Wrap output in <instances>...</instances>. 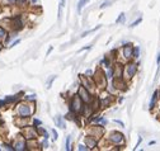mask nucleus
<instances>
[{
  "instance_id": "obj_1",
  "label": "nucleus",
  "mask_w": 160,
  "mask_h": 151,
  "mask_svg": "<svg viewBox=\"0 0 160 151\" xmlns=\"http://www.w3.org/2000/svg\"><path fill=\"white\" fill-rule=\"evenodd\" d=\"M111 142H113V144H117V145H120V144H122V141H123V136L121 135V133H118V132H113L112 135H111Z\"/></svg>"
},
{
  "instance_id": "obj_2",
  "label": "nucleus",
  "mask_w": 160,
  "mask_h": 151,
  "mask_svg": "<svg viewBox=\"0 0 160 151\" xmlns=\"http://www.w3.org/2000/svg\"><path fill=\"white\" fill-rule=\"evenodd\" d=\"M18 113H19V116H22V117L29 116V114H31V108H29L28 105L22 104V105H19V108H18Z\"/></svg>"
},
{
  "instance_id": "obj_3",
  "label": "nucleus",
  "mask_w": 160,
  "mask_h": 151,
  "mask_svg": "<svg viewBox=\"0 0 160 151\" xmlns=\"http://www.w3.org/2000/svg\"><path fill=\"white\" fill-rule=\"evenodd\" d=\"M71 107H72V109H74V111L79 112V111L81 109V103H80V98L75 97V98L72 99V104H71Z\"/></svg>"
},
{
  "instance_id": "obj_4",
  "label": "nucleus",
  "mask_w": 160,
  "mask_h": 151,
  "mask_svg": "<svg viewBox=\"0 0 160 151\" xmlns=\"http://www.w3.org/2000/svg\"><path fill=\"white\" fill-rule=\"evenodd\" d=\"M79 94L81 95V98H83V100H84V102H89V95H88V92H86L84 88H80Z\"/></svg>"
},
{
  "instance_id": "obj_5",
  "label": "nucleus",
  "mask_w": 160,
  "mask_h": 151,
  "mask_svg": "<svg viewBox=\"0 0 160 151\" xmlns=\"http://www.w3.org/2000/svg\"><path fill=\"white\" fill-rule=\"evenodd\" d=\"M123 52H125V57H131V55H132V47H131V44H126Z\"/></svg>"
},
{
  "instance_id": "obj_6",
  "label": "nucleus",
  "mask_w": 160,
  "mask_h": 151,
  "mask_svg": "<svg viewBox=\"0 0 160 151\" xmlns=\"http://www.w3.org/2000/svg\"><path fill=\"white\" fill-rule=\"evenodd\" d=\"M136 70H137L136 65H130V66H128V69H127L128 75H130V76H134V75H135V72H136Z\"/></svg>"
},
{
  "instance_id": "obj_7",
  "label": "nucleus",
  "mask_w": 160,
  "mask_h": 151,
  "mask_svg": "<svg viewBox=\"0 0 160 151\" xmlns=\"http://www.w3.org/2000/svg\"><path fill=\"white\" fill-rule=\"evenodd\" d=\"M156 98H158V93L155 92V93H154V95H153V100H151V103H150V108H154L155 102H156Z\"/></svg>"
},
{
  "instance_id": "obj_8",
  "label": "nucleus",
  "mask_w": 160,
  "mask_h": 151,
  "mask_svg": "<svg viewBox=\"0 0 160 151\" xmlns=\"http://www.w3.org/2000/svg\"><path fill=\"white\" fill-rule=\"evenodd\" d=\"M88 1H89V0H80V1H79V5H78V10L80 11V10L83 9V6H84Z\"/></svg>"
},
{
  "instance_id": "obj_9",
  "label": "nucleus",
  "mask_w": 160,
  "mask_h": 151,
  "mask_svg": "<svg viewBox=\"0 0 160 151\" xmlns=\"http://www.w3.org/2000/svg\"><path fill=\"white\" fill-rule=\"evenodd\" d=\"M24 149V142L22 141V142H18L17 145H15V150H23Z\"/></svg>"
},
{
  "instance_id": "obj_10",
  "label": "nucleus",
  "mask_w": 160,
  "mask_h": 151,
  "mask_svg": "<svg viewBox=\"0 0 160 151\" xmlns=\"http://www.w3.org/2000/svg\"><path fill=\"white\" fill-rule=\"evenodd\" d=\"M86 144H88L90 147H94V146H95V141L92 140V139H86Z\"/></svg>"
},
{
  "instance_id": "obj_11",
  "label": "nucleus",
  "mask_w": 160,
  "mask_h": 151,
  "mask_svg": "<svg viewBox=\"0 0 160 151\" xmlns=\"http://www.w3.org/2000/svg\"><path fill=\"white\" fill-rule=\"evenodd\" d=\"M123 22H125V14H121L117 19V23H123Z\"/></svg>"
},
{
  "instance_id": "obj_12",
  "label": "nucleus",
  "mask_w": 160,
  "mask_h": 151,
  "mask_svg": "<svg viewBox=\"0 0 160 151\" xmlns=\"http://www.w3.org/2000/svg\"><path fill=\"white\" fill-rule=\"evenodd\" d=\"M109 4H111V3H109V1H104V3H103V4H102V5H100V8H102V9H103V8H107V6H108V5H109Z\"/></svg>"
},
{
  "instance_id": "obj_13",
  "label": "nucleus",
  "mask_w": 160,
  "mask_h": 151,
  "mask_svg": "<svg viewBox=\"0 0 160 151\" xmlns=\"http://www.w3.org/2000/svg\"><path fill=\"white\" fill-rule=\"evenodd\" d=\"M4 36H5V32H4V29H1V28H0V41L4 38Z\"/></svg>"
},
{
  "instance_id": "obj_14",
  "label": "nucleus",
  "mask_w": 160,
  "mask_h": 151,
  "mask_svg": "<svg viewBox=\"0 0 160 151\" xmlns=\"http://www.w3.org/2000/svg\"><path fill=\"white\" fill-rule=\"evenodd\" d=\"M139 23H141V18H140V19H137V20H136V22H134V23H132V24H131V27H135V25H137V24H139Z\"/></svg>"
},
{
  "instance_id": "obj_15",
  "label": "nucleus",
  "mask_w": 160,
  "mask_h": 151,
  "mask_svg": "<svg viewBox=\"0 0 160 151\" xmlns=\"http://www.w3.org/2000/svg\"><path fill=\"white\" fill-rule=\"evenodd\" d=\"M69 141H70V136L66 139V150H70V147H69Z\"/></svg>"
},
{
  "instance_id": "obj_16",
  "label": "nucleus",
  "mask_w": 160,
  "mask_h": 151,
  "mask_svg": "<svg viewBox=\"0 0 160 151\" xmlns=\"http://www.w3.org/2000/svg\"><path fill=\"white\" fill-rule=\"evenodd\" d=\"M134 55H135V57H137V56H139V47H136V48H135V52H134Z\"/></svg>"
},
{
  "instance_id": "obj_17",
  "label": "nucleus",
  "mask_w": 160,
  "mask_h": 151,
  "mask_svg": "<svg viewBox=\"0 0 160 151\" xmlns=\"http://www.w3.org/2000/svg\"><path fill=\"white\" fill-rule=\"evenodd\" d=\"M79 150H88L84 145H79Z\"/></svg>"
},
{
  "instance_id": "obj_18",
  "label": "nucleus",
  "mask_w": 160,
  "mask_h": 151,
  "mask_svg": "<svg viewBox=\"0 0 160 151\" xmlns=\"http://www.w3.org/2000/svg\"><path fill=\"white\" fill-rule=\"evenodd\" d=\"M64 3H65V0H61V4H60V8H62V6H64Z\"/></svg>"
},
{
  "instance_id": "obj_19",
  "label": "nucleus",
  "mask_w": 160,
  "mask_h": 151,
  "mask_svg": "<svg viewBox=\"0 0 160 151\" xmlns=\"http://www.w3.org/2000/svg\"><path fill=\"white\" fill-rule=\"evenodd\" d=\"M160 62V52H159V57H158V64Z\"/></svg>"
},
{
  "instance_id": "obj_20",
  "label": "nucleus",
  "mask_w": 160,
  "mask_h": 151,
  "mask_svg": "<svg viewBox=\"0 0 160 151\" xmlns=\"http://www.w3.org/2000/svg\"><path fill=\"white\" fill-rule=\"evenodd\" d=\"M23 1H25V0H18V3H23Z\"/></svg>"
},
{
  "instance_id": "obj_21",
  "label": "nucleus",
  "mask_w": 160,
  "mask_h": 151,
  "mask_svg": "<svg viewBox=\"0 0 160 151\" xmlns=\"http://www.w3.org/2000/svg\"><path fill=\"white\" fill-rule=\"evenodd\" d=\"M32 1H33V3H34V1H37V0H32Z\"/></svg>"
},
{
  "instance_id": "obj_22",
  "label": "nucleus",
  "mask_w": 160,
  "mask_h": 151,
  "mask_svg": "<svg viewBox=\"0 0 160 151\" xmlns=\"http://www.w3.org/2000/svg\"><path fill=\"white\" fill-rule=\"evenodd\" d=\"M9 1H14V0H9Z\"/></svg>"
},
{
  "instance_id": "obj_23",
  "label": "nucleus",
  "mask_w": 160,
  "mask_h": 151,
  "mask_svg": "<svg viewBox=\"0 0 160 151\" xmlns=\"http://www.w3.org/2000/svg\"><path fill=\"white\" fill-rule=\"evenodd\" d=\"M159 95H160V90H159Z\"/></svg>"
}]
</instances>
